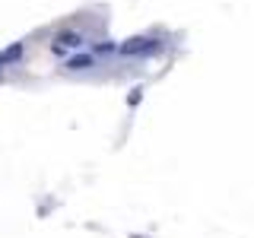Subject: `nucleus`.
I'll return each mask as SVG.
<instances>
[{
    "mask_svg": "<svg viewBox=\"0 0 254 238\" xmlns=\"http://www.w3.org/2000/svg\"><path fill=\"white\" fill-rule=\"evenodd\" d=\"M159 48L156 38H146V35H137V38H127L121 45V54H153Z\"/></svg>",
    "mask_w": 254,
    "mask_h": 238,
    "instance_id": "f257e3e1",
    "label": "nucleus"
},
{
    "mask_svg": "<svg viewBox=\"0 0 254 238\" xmlns=\"http://www.w3.org/2000/svg\"><path fill=\"white\" fill-rule=\"evenodd\" d=\"M22 54H26V45H22V42H13L10 48H3V51H0V67H10V63H16Z\"/></svg>",
    "mask_w": 254,
    "mask_h": 238,
    "instance_id": "f03ea898",
    "label": "nucleus"
},
{
    "mask_svg": "<svg viewBox=\"0 0 254 238\" xmlns=\"http://www.w3.org/2000/svg\"><path fill=\"white\" fill-rule=\"evenodd\" d=\"M79 45H83V35H79V32H61V35H58V45H54V51L64 54L67 48H79Z\"/></svg>",
    "mask_w": 254,
    "mask_h": 238,
    "instance_id": "7ed1b4c3",
    "label": "nucleus"
},
{
    "mask_svg": "<svg viewBox=\"0 0 254 238\" xmlns=\"http://www.w3.org/2000/svg\"><path fill=\"white\" fill-rule=\"evenodd\" d=\"M67 67L70 70H86V67H92V58L89 54H73V58L67 60Z\"/></svg>",
    "mask_w": 254,
    "mask_h": 238,
    "instance_id": "20e7f679",
    "label": "nucleus"
}]
</instances>
